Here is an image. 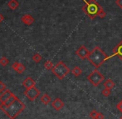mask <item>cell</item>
Wrapping results in <instances>:
<instances>
[{
  "label": "cell",
  "instance_id": "obj_1",
  "mask_svg": "<svg viewBox=\"0 0 122 119\" xmlns=\"http://www.w3.org/2000/svg\"><path fill=\"white\" fill-rule=\"evenodd\" d=\"M25 107L26 105L18 98H17L9 105H4L3 103H0V109L8 117L9 119L16 118L25 109Z\"/></svg>",
  "mask_w": 122,
  "mask_h": 119
},
{
  "label": "cell",
  "instance_id": "obj_2",
  "mask_svg": "<svg viewBox=\"0 0 122 119\" xmlns=\"http://www.w3.org/2000/svg\"><path fill=\"white\" fill-rule=\"evenodd\" d=\"M111 58L112 56H107L106 53L101 48L97 46L90 52L87 59L97 69H98L105 62Z\"/></svg>",
  "mask_w": 122,
  "mask_h": 119
},
{
  "label": "cell",
  "instance_id": "obj_3",
  "mask_svg": "<svg viewBox=\"0 0 122 119\" xmlns=\"http://www.w3.org/2000/svg\"><path fill=\"white\" fill-rule=\"evenodd\" d=\"M85 5L82 7V11L91 19H95L100 15L103 10V8L96 0H83Z\"/></svg>",
  "mask_w": 122,
  "mask_h": 119
},
{
  "label": "cell",
  "instance_id": "obj_4",
  "mask_svg": "<svg viewBox=\"0 0 122 119\" xmlns=\"http://www.w3.org/2000/svg\"><path fill=\"white\" fill-rule=\"evenodd\" d=\"M51 72L58 79L62 80L63 78H65V77L68 75V73L70 72V69L63 62L60 61L53 67Z\"/></svg>",
  "mask_w": 122,
  "mask_h": 119
},
{
  "label": "cell",
  "instance_id": "obj_5",
  "mask_svg": "<svg viewBox=\"0 0 122 119\" xmlns=\"http://www.w3.org/2000/svg\"><path fill=\"white\" fill-rule=\"evenodd\" d=\"M86 79L94 86V87H98L103 81L105 80V77L98 69H94L86 77Z\"/></svg>",
  "mask_w": 122,
  "mask_h": 119
},
{
  "label": "cell",
  "instance_id": "obj_6",
  "mask_svg": "<svg viewBox=\"0 0 122 119\" xmlns=\"http://www.w3.org/2000/svg\"><path fill=\"white\" fill-rule=\"evenodd\" d=\"M40 91L36 87H32L31 88L26 89L24 92V95L28 98L30 101H34L37 97H38V96L40 95Z\"/></svg>",
  "mask_w": 122,
  "mask_h": 119
},
{
  "label": "cell",
  "instance_id": "obj_7",
  "mask_svg": "<svg viewBox=\"0 0 122 119\" xmlns=\"http://www.w3.org/2000/svg\"><path fill=\"white\" fill-rule=\"evenodd\" d=\"M76 54L77 57H79L81 59H86V58H88L89 54H90V51L84 45H81L76 51Z\"/></svg>",
  "mask_w": 122,
  "mask_h": 119
},
{
  "label": "cell",
  "instance_id": "obj_8",
  "mask_svg": "<svg viewBox=\"0 0 122 119\" xmlns=\"http://www.w3.org/2000/svg\"><path fill=\"white\" fill-rule=\"evenodd\" d=\"M112 52H113V54L111 56L112 57L116 56L121 61H122V40L113 48Z\"/></svg>",
  "mask_w": 122,
  "mask_h": 119
},
{
  "label": "cell",
  "instance_id": "obj_9",
  "mask_svg": "<svg viewBox=\"0 0 122 119\" xmlns=\"http://www.w3.org/2000/svg\"><path fill=\"white\" fill-rule=\"evenodd\" d=\"M65 106L64 102L60 98H56L51 102V107L53 109H55L56 111H60L63 108V107Z\"/></svg>",
  "mask_w": 122,
  "mask_h": 119
},
{
  "label": "cell",
  "instance_id": "obj_10",
  "mask_svg": "<svg viewBox=\"0 0 122 119\" xmlns=\"http://www.w3.org/2000/svg\"><path fill=\"white\" fill-rule=\"evenodd\" d=\"M22 84H23V86L26 89H28L32 87H35L36 82L34 81V79L32 78L31 77H27L23 81V83Z\"/></svg>",
  "mask_w": 122,
  "mask_h": 119
},
{
  "label": "cell",
  "instance_id": "obj_11",
  "mask_svg": "<svg viewBox=\"0 0 122 119\" xmlns=\"http://www.w3.org/2000/svg\"><path fill=\"white\" fill-rule=\"evenodd\" d=\"M12 68L16 72H18V73H23L26 69L24 65L21 63H18V62L13 63V64H12Z\"/></svg>",
  "mask_w": 122,
  "mask_h": 119
},
{
  "label": "cell",
  "instance_id": "obj_12",
  "mask_svg": "<svg viewBox=\"0 0 122 119\" xmlns=\"http://www.w3.org/2000/svg\"><path fill=\"white\" fill-rule=\"evenodd\" d=\"M21 21L23 23H24L25 25H31L34 23V18L32 16H31L30 14H25L22 17Z\"/></svg>",
  "mask_w": 122,
  "mask_h": 119
},
{
  "label": "cell",
  "instance_id": "obj_13",
  "mask_svg": "<svg viewBox=\"0 0 122 119\" xmlns=\"http://www.w3.org/2000/svg\"><path fill=\"white\" fill-rule=\"evenodd\" d=\"M13 94V93L10 90H5L4 92H2V94L0 95V103H4Z\"/></svg>",
  "mask_w": 122,
  "mask_h": 119
},
{
  "label": "cell",
  "instance_id": "obj_14",
  "mask_svg": "<svg viewBox=\"0 0 122 119\" xmlns=\"http://www.w3.org/2000/svg\"><path fill=\"white\" fill-rule=\"evenodd\" d=\"M40 101L42 102V103H43L44 105H48L51 101V98L47 93L42 94V96L41 97Z\"/></svg>",
  "mask_w": 122,
  "mask_h": 119
},
{
  "label": "cell",
  "instance_id": "obj_15",
  "mask_svg": "<svg viewBox=\"0 0 122 119\" xmlns=\"http://www.w3.org/2000/svg\"><path fill=\"white\" fill-rule=\"evenodd\" d=\"M19 6V3L17 0H9V2L8 3V7L11 10H16Z\"/></svg>",
  "mask_w": 122,
  "mask_h": 119
},
{
  "label": "cell",
  "instance_id": "obj_16",
  "mask_svg": "<svg viewBox=\"0 0 122 119\" xmlns=\"http://www.w3.org/2000/svg\"><path fill=\"white\" fill-rule=\"evenodd\" d=\"M103 85H104V87H105V88H107V89H112L113 87H115V82H113L111 79H110V78H108V79H106V81L104 82V83H103Z\"/></svg>",
  "mask_w": 122,
  "mask_h": 119
},
{
  "label": "cell",
  "instance_id": "obj_17",
  "mask_svg": "<svg viewBox=\"0 0 122 119\" xmlns=\"http://www.w3.org/2000/svg\"><path fill=\"white\" fill-rule=\"evenodd\" d=\"M71 73H72V75L74 76V77H77L82 73V70L81 69L80 67L76 66V67H74V68H72V70H71Z\"/></svg>",
  "mask_w": 122,
  "mask_h": 119
},
{
  "label": "cell",
  "instance_id": "obj_18",
  "mask_svg": "<svg viewBox=\"0 0 122 119\" xmlns=\"http://www.w3.org/2000/svg\"><path fill=\"white\" fill-rule=\"evenodd\" d=\"M44 67H45V68L47 70H51L53 68V67H54V65H53V63L50 60H47L44 63Z\"/></svg>",
  "mask_w": 122,
  "mask_h": 119
},
{
  "label": "cell",
  "instance_id": "obj_19",
  "mask_svg": "<svg viewBox=\"0 0 122 119\" xmlns=\"http://www.w3.org/2000/svg\"><path fill=\"white\" fill-rule=\"evenodd\" d=\"M32 59L33 60L35 63H40L41 62V60L42 59V57L41 56L39 53H35V54L32 56Z\"/></svg>",
  "mask_w": 122,
  "mask_h": 119
},
{
  "label": "cell",
  "instance_id": "obj_20",
  "mask_svg": "<svg viewBox=\"0 0 122 119\" xmlns=\"http://www.w3.org/2000/svg\"><path fill=\"white\" fill-rule=\"evenodd\" d=\"M8 63H9V60H8L7 58L2 57V58H0V65H1V66L5 67V66H7Z\"/></svg>",
  "mask_w": 122,
  "mask_h": 119
},
{
  "label": "cell",
  "instance_id": "obj_21",
  "mask_svg": "<svg viewBox=\"0 0 122 119\" xmlns=\"http://www.w3.org/2000/svg\"><path fill=\"white\" fill-rule=\"evenodd\" d=\"M17 97L14 95V94H13V95H12L11 97H10L9 98H8V100H7L6 102H5L4 103H3V104H4V105H9V104H11L12 103H13V101H15V100L17 99Z\"/></svg>",
  "mask_w": 122,
  "mask_h": 119
},
{
  "label": "cell",
  "instance_id": "obj_22",
  "mask_svg": "<svg viewBox=\"0 0 122 119\" xmlns=\"http://www.w3.org/2000/svg\"><path fill=\"white\" fill-rule=\"evenodd\" d=\"M101 94H102L104 97H107L111 94V89H107V88H104L102 91H101Z\"/></svg>",
  "mask_w": 122,
  "mask_h": 119
},
{
  "label": "cell",
  "instance_id": "obj_23",
  "mask_svg": "<svg viewBox=\"0 0 122 119\" xmlns=\"http://www.w3.org/2000/svg\"><path fill=\"white\" fill-rule=\"evenodd\" d=\"M97 114H98V112L97 110H92V111L90 112V113H89V117H90L92 119H97Z\"/></svg>",
  "mask_w": 122,
  "mask_h": 119
},
{
  "label": "cell",
  "instance_id": "obj_24",
  "mask_svg": "<svg viewBox=\"0 0 122 119\" xmlns=\"http://www.w3.org/2000/svg\"><path fill=\"white\" fill-rule=\"evenodd\" d=\"M116 109H117L120 113H122V99L116 104Z\"/></svg>",
  "mask_w": 122,
  "mask_h": 119
},
{
  "label": "cell",
  "instance_id": "obj_25",
  "mask_svg": "<svg viewBox=\"0 0 122 119\" xmlns=\"http://www.w3.org/2000/svg\"><path fill=\"white\" fill-rule=\"evenodd\" d=\"M6 90V85L2 81H0V92H3Z\"/></svg>",
  "mask_w": 122,
  "mask_h": 119
},
{
  "label": "cell",
  "instance_id": "obj_26",
  "mask_svg": "<svg viewBox=\"0 0 122 119\" xmlns=\"http://www.w3.org/2000/svg\"><path fill=\"white\" fill-rule=\"evenodd\" d=\"M116 4L122 10V0H116Z\"/></svg>",
  "mask_w": 122,
  "mask_h": 119
},
{
  "label": "cell",
  "instance_id": "obj_27",
  "mask_svg": "<svg viewBox=\"0 0 122 119\" xmlns=\"http://www.w3.org/2000/svg\"><path fill=\"white\" fill-rule=\"evenodd\" d=\"M104 118H105V116H104V114H103V113H98L97 119H104Z\"/></svg>",
  "mask_w": 122,
  "mask_h": 119
},
{
  "label": "cell",
  "instance_id": "obj_28",
  "mask_svg": "<svg viewBox=\"0 0 122 119\" xmlns=\"http://www.w3.org/2000/svg\"><path fill=\"white\" fill-rule=\"evenodd\" d=\"M106 12H105V11H102L101 13H100V15H99L98 17H99V18H104L105 17H106Z\"/></svg>",
  "mask_w": 122,
  "mask_h": 119
},
{
  "label": "cell",
  "instance_id": "obj_29",
  "mask_svg": "<svg viewBox=\"0 0 122 119\" xmlns=\"http://www.w3.org/2000/svg\"><path fill=\"white\" fill-rule=\"evenodd\" d=\"M3 19H4V18H3V16L2 15V13H0V23L3 21Z\"/></svg>",
  "mask_w": 122,
  "mask_h": 119
},
{
  "label": "cell",
  "instance_id": "obj_30",
  "mask_svg": "<svg viewBox=\"0 0 122 119\" xmlns=\"http://www.w3.org/2000/svg\"><path fill=\"white\" fill-rule=\"evenodd\" d=\"M120 119H122V116L121 117V118H120Z\"/></svg>",
  "mask_w": 122,
  "mask_h": 119
}]
</instances>
